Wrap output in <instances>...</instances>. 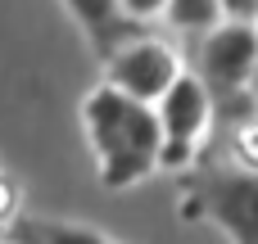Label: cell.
I'll use <instances>...</instances> for the list:
<instances>
[{
  "instance_id": "6da1fadb",
  "label": "cell",
  "mask_w": 258,
  "mask_h": 244,
  "mask_svg": "<svg viewBox=\"0 0 258 244\" xmlns=\"http://www.w3.org/2000/svg\"><path fill=\"white\" fill-rule=\"evenodd\" d=\"M82 122H86V136L100 154V181L109 190L136 186L163 163L168 140H163V122L150 104H141L113 86H100L86 95Z\"/></svg>"
},
{
  "instance_id": "7a4b0ae2",
  "label": "cell",
  "mask_w": 258,
  "mask_h": 244,
  "mask_svg": "<svg viewBox=\"0 0 258 244\" xmlns=\"http://www.w3.org/2000/svg\"><path fill=\"white\" fill-rule=\"evenodd\" d=\"M200 82L209 100L227 113L249 95V77L258 68V23H222L200 45Z\"/></svg>"
},
{
  "instance_id": "3957f363",
  "label": "cell",
  "mask_w": 258,
  "mask_h": 244,
  "mask_svg": "<svg viewBox=\"0 0 258 244\" xmlns=\"http://www.w3.org/2000/svg\"><path fill=\"white\" fill-rule=\"evenodd\" d=\"M195 208L227 231L231 244H258V172L254 168H204L195 177Z\"/></svg>"
},
{
  "instance_id": "277c9868",
  "label": "cell",
  "mask_w": 258,
  "mask_h": 244,
  "mask_svg": "<svg viewBox=\"0 0 258 244\" xmlns=\"http://www.w3.org/2000/svg\"><path fill=\"white\" fill-rule=\"evenodd\" d=\"M177 82H181L177 54L163 41H154V36H136L109 59V86L132 95V100H141V104H150V109H159V100Z\"/></svg>"
},
{
  "instance_id": "5b68a950",
  "label": "cell",
  "mask_w": 258,
  "mask_h": 244,
  "mask_svg": "<svg viewBox=\"0 0 258 244\" xmlns=\"http://www.w3.org/2000/svg\"><path fill=\"white\" fill-rule=\"evenodd\" d=\"M159 122H163V140H168V149H163V163L172 168V163H181L186 154H190V145L200 140V131L209 127V113H213V100H209V91H204V82L200 77H181L163 100H159Z\"/></svg>"
},
{
  "instance_id": "8992f818",
  "label": "cell",
  "mask_w": 258,
  "mask_h": 244,
  "mask_svg": "<svg viewBox=\"0 0 258 244\" xmlns=\"http://www.w3.org/2000/svg\"><path fill=\"white\" fill-rule=\"evenodd\" d=\"M68 9H73V18L82 23V32H86V41H91V50L109 63L127 41H136V23L122 14V5L118 0H63Z\"/></svg>"
},
{
  "instance_id": "52a82bcc",
  "label": "cell",
  "mask_w": 258,
  "mask_h": 244,
  "mask_svg": "<svg viewBox=\"0 0 258 244\" xmlns=\"http://www.w3.org/2000/svg\"><path fill=\"white\" fill-rule=\"evenodd\" d=\"M9 244H113L109 235L91 231V226H73V222H50V217H18L9 231Z\"/></svg>"
},
{
  "instance_id": "ba28073f",
  "label": "cell",
  "mask_w": 258,
  "mask_h": 244,
  "mask_svg": "<svg viewBox=\"0 0 258 244\" xmlns=\"http://www.w3.org/2000/svg\"><path fill=\"white\" fill-rule=\"evenodd\" d=\"M163 18L181 32H204L209 36L213 27H222L218 18H227V14H222V0H172Z\"/></svg>"
},
{
  "instance_id": "9c48e42d",
  "label": "cell",
  "mask_w": 258,
  "mask_h": 244,
  "mask_svg": "<svg viewBox=\"0 0 258 244\" xmlns=\"http://www.w3.org/2000/svg\"><path fill=\"white\" fill-rule=\"evenodd\" d=\"M118 5H122V14H127L132 23H141V18L168 14V5H172V0H118Z\"/></svg>"
},
{
  "instance_id": "30bf717a",
  "label": "cell",
  "mask_w": 258,
  "mask_h": 244,
  "mask_svg": "<svg viewBox=\"0 0 258 244\" xmlns=\"http://www.w3.org/2000/svg\"><path fill=\"white\" fill-rule=\"evenodd\" d=\"M227 23H254L258 18V0H222Z\"/></svg>"
},
{
  "instance_id": "8fae6325",
  "label": "cell",
  "mask_w": 258,
  "mask_h": 244,
  "mask_svg": "<svg viewBox=\"0 0 258 244\" xmlns=\"http://www.w3.org/2000/svg\"><path fill=\"white\" fill-rule=\"evenodd\" d=\"M14 204H18V195H14V186L0 177V226H5V222H9V226L18 222V217H14Z\"/></svg>"
},
{
  "instance_id": "7c38bea8",
  "label": "cell",
  "mask_w": 258,
  "mask_h": 244,
  "mask_svg": "<svg viewBox=\"0 0 258 244\" xmlns=\"http://www.w3.org/2000/svg\"><path fill=\"white\" fill-rule=\"evenodd\" d=\"M249 100L258 104V68H254V77H249Z\"/></svg>"
},
{
  "instance_id": "4fadbf2b",
  "label": "cell",
  "mask_w": 258,
  "mask_h": 244,
  "mask_svg": "<svg viewBox=\"0 0 258 244\" xmlns=\"http://www.w3.org/2000/svg\"><path fill=\"white\" fill-rule=\"evenodd\" d=\"M5 244H9V240H5Z\"/></svg>"
}]
</instances>
